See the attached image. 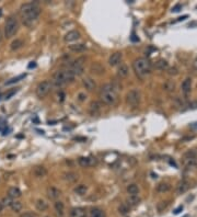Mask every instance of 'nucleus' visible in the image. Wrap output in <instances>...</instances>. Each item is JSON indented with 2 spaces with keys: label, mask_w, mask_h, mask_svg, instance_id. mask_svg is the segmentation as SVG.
I'll return each mask as SVG.
<instances>
[{
  "label": "nucleus",
  "mask_w": 197,
  "mask_h": 217,
  "mask_svg": "<svg viewBox=\"0 0 197 217\" xmlns=\"http://www.w3.org/2000/svg\"><path fill=\"white\" fill-rule=\"evenodd\" d=\"M41 14V7L36 2L24 3L20 8V16L25 25H32Z\"/></svg>",
  "instance_id": "f257e3e1"
},
{
  "label": "nucleus",
  "mask_w": 197,
  "mask_h": 217,
  "mask_svg": "<svg viewBox=\"0 0 197 217\" xmlns=\"http://www.w3.org/2000/svg\"><path fill=\"white\" fill-rule=\"evenodd\" d=\"M100 99H101V101L103 103H105V104L107 105L114 104L118 99L117 89L115 88V85H112V83L104 85L101 88V91H100Z\"/></svg>",
  "instance_id": "f03ea898"
},
{
  "label": "nucleus",
  "mask_w": 197,
  "mask_h": 217,
  "mask_svg": "<svg viewBox=\"0 0 197 217\" xmlns=\"http://www.w3.org/2000/svg\"><path fill=\"white\" fill-rule=\"evenodd\" d=\"M133 69L135 74L139 78H146L147 76L150 75L151 72V65L150 62L144 57H139L136 58L133 62Z\"/></svg>",
  "instance_id": "7ed1b4c3"
},
{
  "label": "nucleus",
  "mask_w": 197,
  "mask_h": 217,
  "mask_svg": "<svg viewBox=\"0 0 197 217\" xmlns=\"http://www.w3.org/2000/svg\"><path fill=\"white\" fill-rule=\"evenodd\" d=\"M75 78V75L69 69H62V70H58L54 74L52 83L55 85L56 87H62L67 83L72 82Z\"/></svg>",
  "instance_id": "20e7f679"
},
{
  "label": "nucleus",
  "mask_w": 197,
  "mask_h": 217,
  "mask_svg": "<svg viewBox=\"0 0 197 217\" xmlns=\"http://www.w3.org/2000/svg\"><path fill=\"white\" fill-rule=\"evenodd\" d=\"M19 30V21L16 16H10L6 21L4 24V37L11 39L14 36Z\"/></svg>",
  "instance_id": "39448f33"
},
{
  "label": "nucleus",
  "mask_w": 197,
  "mask_h": 217,
  "mask_svg": "<svg viewBox=\"0 0 197 217\" xmlns=\"http://www.w3.org/2000/svg\"><path fill=\"white\" fill-rule=\"evenodd\" d=\"M52 88H53V83L49 81V80H44V81L39 82V85L36 87V90H35L36 95H37L39 99L45 98L46 95L50 92Z\"/></svg>",
  "instance_id": "423d86ee"
},
{
  "label": "nucleus",
  "mask_w": 197,
  "mask_h": 217,
  "mask_svg": "<svg viewBox=\"0 0 197 217\" xmlns=\"http://www.w3.org/2000/svg\"><path fill=\"white\" fill-rule=\"evenodd\" d=\"M140 100H141L140 92L138 91L137 89H133V90H130V91L127 93V95H126V102H127V104L130 105V106H137V105L140 103Z\"/></svg>",
  "instance_id": "0eeeda50"
},
{
  "label": "nucleus",
  "mask_w": 197,
  "mask_h": 217,
  "mask_svg": "<svg viewBox=\"0 0 197 217\" xmlns=\"http://www.w3.org/2000/svg\"><path fill=\"white\" fill-rule=\"evenodd\" d=\"M83 60L84 59L83 58H78L76 59V60H73V62L69 65V67L67 69H69L70 71L76 76H80L83 74V71H84V66H83Z\"/></svg>",
  "instance_id": "6e6552de"
},
{
  "label": "nucleus",
  "mask_w": 197,
  "mask_h": 217,
  "mask_svg": "<svg viewBox=\"0 0 197 217\" xmlns=\"http://www.w3.org/2000/svg\"><path fill=\"white\" fill-rule=\"evenodd\" d=\"M197 163V155L195 151H188L184 156V164L185 167L190 168L196 166Z\"/></svg>",
  "instance_id": "1a4fd4ad"
},
{
  "label": "nucleus",
  "mask_w": 197,
  "mask_h": 217,
  "mask_svg": "<svg viewBox=\"0 0 197 217\" xmlns=\"http://www.w3.org/2000/svg\"><path fill=\"white\" fill-rule=\"evenodd\" d=\"M46 194H47V197L49 200L52 201H57L59 198V196L61 195V192L55 187H47V191H46Z\"/></svg>",
  "instance_id": "9d476101"
},
{
  "label": "nucleus",
  "mask_w": 197,
  "mask_h": 217,
  "mask_svg": "<svg viewBox=\"0 0 197 217\" xmlns=\"http://www.w3.org/2000/svg\"><path fill=\"white\" fill-rule=\"evenodd\" d=\"M102 106L101 103L98 101H92L89 105V113L92 115V116H96L101 113Z\"/></svg>",
  "instance_id": "9b49d317"
},
{
  "label": "nucleus",
  "mask_w": 197,
  "mask_h": 217,
  "mask_svg": "<svg viewBox=\"0 0 197 217\" xmlns=\"http://www.w3.org/2000/svg\"><path fill=\"white\" fill-rule=\"evenodd\" d=\"M121 58H123V54L121 52H115L114 54H112L110 59H108V64L112 66V67H115L121 64Z\"/></svg>",
  "instance_id": "f8f14e48"
},
{
  "label": "nucleus",
  "mask_w": 197,
  "mask_h": 217,
  "mask_svg": "<svg viewBox=\"0 0 197 217\" xmlns=\"http://www.w3.org/2000/svg\"><path fill=\"white\" fill-rule=\"evenodd\" d=\"M80 32L79 31H76V30H72V31H69L65 36H64V39L65 42L70 43V42H75L77 39H80Z\"/></svg>",
  "instance_id": "ddd939ff"
},
{
  "label": "nucleus",
  "mask_w": 197,
  "mask_h": 217,
  "mask_svg": "<svg viewBox=\"0 0 197 217\" xmlns=\"http://www.w3.org/2000/svg\"><path fill=\"white\" fill-rule=\"evenodd\" d=\"M78 163L83 168H88V167H91V166L96 163V160H95V158L81 157L78 159Z\"/></svg>",
  "instance_id": "4468645a"
},
{
  "label": "nucleus",
  "mask_w": 197,
  "mask_h": 217,
  "mask_svg": "<svg viewBox=\"0 0 197 217\" xmlns=\"http://www.w3.org/2000/svg\"><path fill=\"white\" fill-rule=\"evenodd\" d=\"M82 83H83V87L87 90H89V91H92L96 87V83H95L94 79L90 78V77H85V78L82 79Z\"/></svg>",
  "instance_id": "2eb2a0df"
},
{
  "label": "nucleus",
  "mask_w": 197,
  "mask_h": 217,
  "mask_svg": "<svg viewBox=\"0 0 197 217\" xmlns=\"http://www.w3.org/2000/svg\"><path fill=\"white\" fill-rule=\"evenodd\" d=\"M69 217H85V210L82 207H73L69 212Z\"/></svg>",
  "instance_id": "dca6fc26"
},
{
  "label": "nucleus",
  "mask_w": 197,
  "mask_h": 217,
  "mask_svg": "<svg viewBox=\"0 0 197 217\" xmlns=\"http://www.w3.org/2000/svg\"><path fill=\"white\" fill-rule=\"evenodd\" d=\"M33 174L35 178H44L47 174V169L44 166H36L33 169Z\"/></svg>",
  "instance_id": "f3484780"
},
{
  "label": "nucleus",
  "mask_w": 197,
  "mask_h": 217,
  "mask_svg": "<svg viewBox=\"0 0 197 217\" xmlns=\"http://www.w3.org/2000/svg\"><path fill=\"white\" fill-rule=\"evenodd\" d=\"M128 74H129V68H128V66L126 65V64H121L117 69L118 78H121V79L126 78L128 76Z\"/></svg>",
  "instance_id": "a211bd4d"
},
{
  "label": "nucleus",
  "mask_w": 197,
  "mask_h": 217,
  "mask_svg": "<svg viewBox=\"0 0 197 217\" xmlns=\"http://www.w3.org/2000/svg\"><path fill=\"white\" fill-rule=\"evenodd\" d=\"M181 88H182V92H183L184 94L187 95L188 93L190 92V89H192V79L190 78H186L182 82V85H181Z\"/></svg>",
  "instance_id": "6ab92c4d"
},
{
  "label": "nucleus",
  "mask_w": 197,
  "mask_h": 217,
  "mask_svg": "<svg viewBox=\"0 0 197 217\" xmlns=\"http://www.w3.org/2000/svg\"><path fill=\"white\" fill-rule=\"evenodd\" d=\"M54 206H55V210H56L57 216L58 217L65 216V205H64L62 202H60V201H56Z\"/></svg>",
  "instance_id": "aec40b11"
},
{
  "label": "nucleus",
  "mask_w": 197,
  "mask_h": 217,
  "mask_svg": "<svg viewBox=\"0 0 197 217\" xmlns=\"http://www.w3.org/2000/svg\"><path fill=\"white\" fill-rule=\"evenodd\" d=\"M140 196L139 195H129L127 198V205L129 207H135L137 206V205H139V203H140Z\"/></svg>",
  "instance_id": "412c9836"
},
{
  "label": "nucleus",
  "mask_w": 197,
  "mask_h": 217,
  "mask_svg": "<svg viewBox=\"0 0 197 217\" xmlns=\"http://www.w3.org/2000/svg\"><path fill=\"white\" fill-rule=\"evenodd\" d=\"M21 195H22V193H21V191H20L19 187H10L9 191H8V196L11 197V198H13V200L19 198Z\"/></svg>",
  "instance_id": "4be33fe9"
},
{
  "label": "nucleus",
  "mask_w": 197,
  "mask_h": 217,
  "mask_svg": "<svg viewBox=\"0 0 197 217\" xmlns=\"http://www.w3.org/2000/svg\"><path fill=\"white\" fill-rule=\"evenodd\" d=\"M90 71L92 74H95V75H102V74H104V67L101 66L100 64H98V62H95V64L91 65Z\"/></svg>",
  "instance_id": "5701e85b"
},
{
  "label": "nucleus",
  "mask_w": 197,
  "mask_h": 217,
  "mask_svg": "<svg viewBox=\"0 0 197 217\" xmlns=\"http://www.w3.org/2000/svg\"><path fill=\"white\" fill-rule=\"evenodd\" d=\"M85 48H87V46H85L84 44H82V43H79V44H71V45H69V49L72 51V52H75V53L84 52Z\"/></svg>",
  "instance_id": "b1692460"
},
{
  "label": "nucleus",
  "mask_w": 197,
  "mask_h": 217,
  "mask_svg": "<svg viewBox=\"0 0 197 217\" xmlns=\"http://www.w3.org/2000/svg\"><path fill=\"white\" fill-rule=\"evenodd\" d=\"M188 187H190V184H188V182H187L186 180H182L178 183V185H177V193L178 194H182V193H185L187 190H188Z\"/></svg>",
  "instance_id": "393cba45"
},
{
  "label": "nucleus",
  "mask_w": 197,
  "mask_h": 217,
  "mask_svg": "<svg viewBox=\"0 0 197 217\" xmlns=\"http://www.w3.org/2000/svg\"><path fill=\"white\" fill-rule=\"evenodd\" d=\"M35 207L39 210V212H44V210H46L47 208H48V204H47V202H46L45 200L39 198V200L36 201Z\"/></svg>",
  "instance_id": "a878e982"
},
{
  "label": "nucleus",
  "mask_w": 197,
  "mask_h": 217,
  "mask_svg": "<svg viewBox=\"0 0 197 217\" xmlns=\"http://www.w3.org/2000/svg\"><path fill=\"white\" fill-rule=\"evenodd\" d=\"M26 77V74H21V75L16 76V77H13V78L9 79L8 81L4 82V85H14V83H16V82L21 81L22 79H24Z\"/></svg>",
  "instance_id": "bb28decb"
},
{
  "label": "nucleus",
  "mask_w": 197,
  "mask_h": 217,
  "mask_svg": "<svg viewBox=\"0 0 197 217\" xmlns=\"http://www.w3.org/2000/svg\"><path fill=\"white\" fill-rule=\"evenodd\" d=\"M170 190H171V185L169 183H165V182L159 183L157 185V191L159 193H165V192H169Z\"/></svg>",
  "instance_id": "cd10ccee"
},
{
  "label": "nucleus",
  "mask_w": 197,
  "mask_h": 217,
  "mask_svg": "<svg viewBox=\"0 0 197 217\" xmlns=\"http://www.w3.org/2000/svg\"><path fill=\"white\" fill-rule=\"evenodd\" d=\"M154 67L159 70H167L169 68V64H167V60H164V59H160V60H158L156 64H154Z\"/></svg>",
  "instance_id": "c85d7f7f"
},
{
  "label": "nucleus",
  "mask_w": 197,
  "mask_h": 217,
  "mask_svg": "<svg viewBox=\"0 0 197 217\" xmlns=\"http://www.w3.org/2000/svg\"><path fill=\"white\" fill-rule=\"evenodd\" d=\"M75 193L78 194V195H84L87 193V191H88V187L85 185V184H79L77 187H75Z\"/></svg>",
  "instance_id": "c756f323"
},
{
  "label": "nucleus",
  "mask_w": 197,
  "mask_h": 217,
  "mask_svg": "<svg viewBox=\"0 0 197 217\" xmlns=\"http://www.w3.org/2000/svg\"><path fill=\"white\" fill-rule=\"evenodd\" d=\"M127 192L129 195H138L139 194V187L137 184H129L127 187Z\"/></svg>",
  "instance_id": "7c9ffc66"
},
{
  "label": "nucleus",
  "mask_w": 197,
  "mask_h": 217,
  "mask_svg": "<svg viewBox=\"0 0 197 217\" xmlns=\"http://www.w3.org/2000/svg\"><path fill=\"white\" fill-rule=\"evenodd\" d=\"M90 217H105V213L101 208H92L90 212Z\"/></svg>",
  "instance_id": "2f4dec72"
},
{
  "label": "nucleus",
  "mask_w": 197,
  "mask_h": 217,
  "mask_svg": "<svg viewBox=\"0 0 197 217\" xmlns=\"http://www.w3.org/2000/svg\"><path fill=\"white\" fill-rule=\"evenodd\" d=\"M23 45H24V43H23L22 39H14L12 43H11V46H10V47H11V49H12V51H16V49L21 48Z\"/></svg>",
  "instance_id": "473e14b6"
},
{
  "label": "nucleus",
  "mask_w": 197,
  "mask_h": 217,
  "mask_svg": "<svg viewBox=\"0 0 197 217\" xmlns=\"http://www.w3.org/2000/svg\"><path fill=\"white\" fill-rule=\"evenodd\" d=\"M64 179L68 182H73L78 180V174H76L75 172H67V173H64Z\"/></svg>",
  "instance_id": "72a5a7b5"
},
{
  "label": "nucleus",
  "mask_w": 197,
  "mask_h": 217,
  "mask_svg": "<svg viewBox=\"0 0 197 217\" xmlns=\"http://www.w3.org/2000/svg\"><path fill=\"white\" fill-rule=\"evenodd\" d=\"M10 207L12 208L13 212H16V213H19L20 210H22V203L19 202V201H12V203L10 205Z\"/></svg>",
  "instance_id": "f704fd0d"
},
{
  "label": "nucleus",
  "mask_w": 197,
  "mask_h": 217,
  "mask_svg": "<svg viewBox=\"0 0 197 217\" xmlns=\"http://www.w3.org/2000/svg\"><path fill=\"white\" fill-rule=\"evenodd\" d=\"M118 212H119L121 215H124V216H125V215H127L128 212H129V206H128L126 203L121 204V205L118 206Z\"/></svg>",
  "instance_id": "c9c22d12"
},
{
  "label": "nucleus",
  "mask_w": 197,
  "mask_h": 217,
  "mask_svg": "<svg viewBox=\"0 0 197 217\" xmlns=\"http://www.w3.org/2000/svg\"><path fill=\"white\" fill-rule=\"evenodd\" d=\"M163 88H164V90H167V91H174V89H175V83H174L173 81L169 80V81H167L164 83Z\"/></svg>",
  "instance_id": "e433bc0d"
},
{
  "label": "nucleus",
  "mask_w": 197,
  "mask_h": 217,
  "mask_svg": "<svg viewBox=\"0 0 197 217\" xmlns=\"http://www.w3.org/2000/svg\"><path fill=\"white\" fill-rule=\"evenodd\" d=\"M18 90H19V88H16V89H12V90H9V91L7 92L6 94H3V100H9V99H11L13 97V95L16 94V92H18Z\"/></svg>",
  "instance_id": "4c0bfd02"
},
{
  "label": "nucleus",
  "mask_w": 197,
  "mask_h": 217,
  "mask_svg": "<svg viewBox=\"0 0 197 217\" xmlns=\"http://www.w3.org/2000/svg\"><path fill=\"white\" fill-rule=\"evenodd\" d=\"M11 203H12V198L11 197H3L2 198V202H1V204H2V206H10L11 205Z\"/></svg>",
  "instance_id": "58836bf2"
},
{
  "label": "nucleus",
  "mask_w": 197,
  "mask_h": 217,
  "mask_svg": "<svg viewBox=\"0 0 197 217\" xmlns=\"http://www.w3.org/2000/svg\"><path fill=\"white\" fill-rule=\"evenodd\" d=\"M167 202H160V203L158 204V210H162L163 208H165L167 207Z\"/></svg>",
  "instance_id": "ea45409f"
},
{
  "label": "nucleus",
  "mask_w": 197,
  "mask_h": 217,
  "mask_svg": "<svg viewBox=\"0 0 197 217\" xmlns=\"http://www.w3.org/2000/svg\"><path fill=\"white\" fill-rule=\"evenodd\" d=\"M78 98H79V100H80V101H84L85 99H87V95L84 94V93H79L78 94Z\"/></svg>",
  "instance_id": "a19ab883"
},
{
  "label": "nucleus",
  "mask_w": 197,
  "mask_h": 217,
  "mask_svg": "<svg viewBox=\"0 0 197 217\" xmlns=\"http://www.w3.org/2000/svg\"><path fill=\"white\" fill-rule=\"evenodd\" d=\"M169 74H170V75H176L177 74L176 68H170L169 69Z\"/></svg>",
  "instance_id": "79ce46f5"
},
{
  "label": "nucleus",
  "mask_w": 197,
  "mask_h": 217,
  "mask_svg": "<svg viewBox=\"0 0 197 217\" xmlns=\"http://www.w3.org/2000/svg\"><path fill=\"white\" fill-rule=\"evenodd\" d=\"M9 132H10V128L4 127L2 129V136H6V135H8V134H9Z\"/></svg>",
  "instance_id": "37998d69"
},
{
  "label": "nucleus",
  "mask_w": 197,
  "mask_h": 217,
  "mask_svg": "<svg viewBox=\"0 0 197 217\" xmlns=\"http://www.w3.org/2000/svg\"><path fill=\"white\" fill-rule=\"evenodd\" d=\"M181 8H182V6H181V4H176V6L174 7L173 9H172V11H173V12H178V11H180L178 9H181Z\"/></svg>",
  "instance_id": "c03bdc74"
},
{
  "label": "nucleus",
  "mask_w": 197,
  "mask_h": 217,
  "mask_svg": "<svg viewBox=\"0 0 197 217\" xmlns=\"http://www.w3.org/2000/svg\"><path fill=\"white\" fill-rule=\"evenodd\" d=\"M181 210H183V206H182V205H181V206H178V207H177V208H176V210H174V214H175V215H177V214L180 213Z\"/></svg>",
  "instance_id": "a18cd8bd"
},
{
  "label": "nucleus",
  "mask_w": 197,
  "mask_h": 217,
  "mask_svg": "<svg viewBox=\"0 0 197 217\" xmlns=\"http://www.w3.org/2000/svg\"><path fill=\"white\" fill-rule=\"evenodd\" d=\"M21 217H35L32 213H24Z\"/></svg>",
  "instance_id": "49530a36"
},
{
  "label": "nucleus",
  "mask_w": 197,
  "mask_h": 217,
  "mask_svg": "<svg viewBox=\"0 0 197 217\" xmlns=\"http://www.w3.org/2000/svg\"><path fill=\"white\" fill-rule=\"evenodd\" d=\"M190 126V128H193V129H197V122H195V123H192Z\"/></svg>",
  "instance_id": "de8ad7c7"
},
{
  "label": "nucleus",
  "mask_w": 197,
  "mask_h": 217,
  "mask_svg": "<svg viewBox=\"0 0 197 217\" xmlns=\"http://www.w3.org/2000/svg\"><path fill=\"white\" fill-rule=\"evenodd\" d=\"M187 18V16H181V18H178V19L175 21V22H178V21H183V20H185Z\"/></svg>",
  "instance_id": "09e8293b"
},
{
  "label": "nucleus",
  "mask_w": 197,
  "mask_h": 217,
  "mask_svg": "<svg viewBox=\"0 0 197 217\" xmlns=\"http://www.w3.org/2000/svg\"><path fill=\"white\" fill-rule=\"evenodd\" d=\"M193 68L197 70V58L195 59V60H194V62H193Z\"/></svg>",
  "instance_id": "8fccbe9b"
},
{
  "label": "nucleus",
  "mask_w": 197,
  "mask_h": 217,
  "mask_svg": "<svg viewBox=\"0 0 197 217\" xmlns=\"http://www.w3.org/2000/svg\"><path fill=\"white\" fill-rule=\"evenodd\" d=\"M34 67H36V64L34 62H32L31 64L29 65V68H34Z\"/></svg>",
  "instance_id": "3c124183"
},
{
  "label": "nucleus",
  "mask_w": 197,
  "mask_h": 217,
  "mask_svg": "<svg viewBox=\"0 0 197 217\" xmlns=\"http://www.w3.org/2000/svg\"><path fill=\"white\" fill-rule=\"evenodd\" d=\"M130 39H131V41H134V42H135V41H138V39H136V37H135L134 34H133V36H131Z\"/></svg>",
  "instance_id": "603ef678"
},
{
  "label": "nucleus",
  "mask_w": 197,
  "mask_h": 217,
  "mask_svg": "<svg viewBox=\"0 0 197 217\" xmlns=\"http://www.w3.org/2000/svg\"><path fill=\"white\" fill-rule=\"evenodd\" d=\"M2 208H3V206H2V204H1V202H0V213L2 212Z\"/></svg>",
  "instance_id": "864d4df0"
},
{
  "label": "nucleus",
  "mask_w": 197,
  "mask_h": 217,
  "mask_svg": "<svg viewBox=\"0 0 197 217\" xmlns=\"http://www.w3.org/2000/svg\"><path fill=\"white\" fill-rule=\"evenodd\" d=\"M2 41V34H1V32H0V42Z\"/></svg>",
  "instance_id": "5fc2aeb1"
},
{
  "label": "nucleus",
  "mask_w": 197,
  "mask_h": 217,
  "mask_svg": "<svg viewBox=\"0 0 197 217\" xmlns=\"http://www.w3.org/2000/svg\"><path fill=\"white\" fill-rule=\"evenodd\" d=\"M1 13H2V10L0 9V16H1Z\"/></svg>",
  "instance_id": "6e6d98bb"
},
{
  "label": "nucleus",
  "mask_w": 197,
  "mask_h": 217,
  "mask_svg": "<svg viewBox=\"0 0 197 217\" xmlns=\"http://www.w3.org/2000/svg\"><path fill=\"white\" fill-rule=\"evenodd\" d=\"M196 166H197V163H196Z\"/></svg>",
  "instance_id": "4d7b16f0"
}]
</instances>
